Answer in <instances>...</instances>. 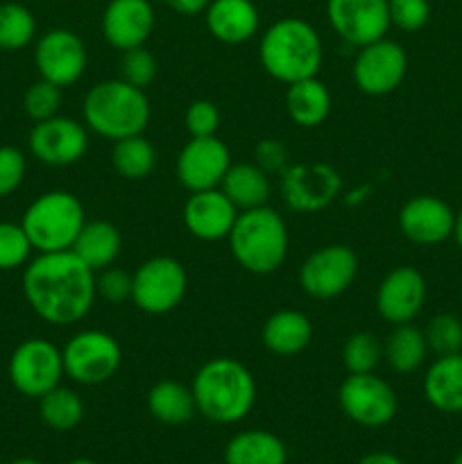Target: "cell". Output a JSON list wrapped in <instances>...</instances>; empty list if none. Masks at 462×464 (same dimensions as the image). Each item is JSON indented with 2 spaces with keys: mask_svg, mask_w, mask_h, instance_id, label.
<instances>
[{
  "mask_svg": "<svg viewBox=\"0 0 462 464\" xmlns=\"http://www.w3.org/2000/svg\"><path fill=\"white\" fill-rule=\"evenodd\" d=\"M23 295L48 324H75L98 297L95 272L72 249L39 254L23 272Z\"/></svg>",
  "mask_w": 462,
  "mask_h": 464,
  "instance_id": "obj_1",
  "label": "cell"
},
{
  "mask_svg": "<svg viewBox=\"0 0 462 464\" xmlns=\"http://www.w3.org/2000/svg\"><path fill=\"white\" fill-rule=\"evenodd\" d=\"M195 406L213 424H238L256 403V381L236 358H211L193 376Z\"/></svg>",
  "mask_w": 462,
  "mask_h": 464,
  "instance_id": "obj_2",
  "label": "cell"
},
{
  "mask_svg": "<svg viewBox=\"0 0 462 464\" xmlns=\"http://www.w3.org/2000/svg\"><path fill=\"white\" fill-rule=\"evenodd\" d=\"M258 59L267 75L284 84H294L317 77L324 62V45L308 21L294 16L279 18L263 32Z\"/></svg>",
  "mask_w": 462,
  "mask_h": 464,
  "instance_id": "obj_3",
  "label": "cell"
},
{
  "mask_svg": "<svg viewBox=\"0 0 462 464\" xmlns=\"http://www.w3.org/2000/svg\"><path fill=\"white\" fill-rule=\"evenodd\" d=\"M84 122L109 140L143 134L149 122V100L143 89L118 80L98 82L84 98Z\"/></svg>",
  "mask_w": 462,
  "mask_h": 464,
  "instance_id": "obj_4",
  "label": "cell"
},
{
  "mask_svg": "<svg viewBox=\"0 0 462 464\" xmlns=\"http://www.w3.org/2000/svg\"><path fill=\"white\" fill-rule=\"evenodd\" d=\"M231 254L252 275H272L288 254V227L274 208L258 207L240 211L229 234Z\"/></svg>",
  "mask_w": 462,
  "mask_h": 464,
  "instance_id": "obj_5",
  "label": "cell"
},
{
  "mask_svg": "<svg viewBox=\"0 0 462 464\" xmlns=\"http://www.w3.org/2000/svg\"><path fill=\"white\" fill-rule=\"evenodd\" d=\"M86 225L84 207L68 190H48L39 195L23 213L21 227L39 254L66 252Z\"/></svg>",
  "mask_w": 462,
  "mask_h": 464,
  "instance_id": "obj_6",
  "label": "cell"
},
{
  "mask_svg": "<svg viewBox=\"0 0 462 464\" xmlns=\"http://www.w3.org/2000/svg\"><path fill=\"white\" fill-rule=\"evenodd\" d=\"M63 372L80 385L107 383L122 365V349L113 335L89 329L72 335L62 349Z\"/></svg>",
  "mask_w": 462,
  "mask_h": 464,
  "instance_id": "obj_7",
  "label": "cell"
},
{
  "mask_svg": "<svg viewBox=\"0 0 462 464\" xmlns=\"http://www.w3.org/2000/svg\"><path fill=\"white\" fill-rule=\"evenodd\" d=\"M188 288V275L177 258L154 256L131 275V302L149 315L175 311Z\"/></svg>",
  "mask_w": 462,
  "mask_h": 464,
  "instance_id": "obj_8",
  "label": "cell"
},
{
  "mask_svg": "<svg viewBox=\"0 0 462 464\" xmlns=\"http://www.w3.org/2000/svg\"><path fill=\"white\" fill-rule=\"evenodd\" d=\"M62 376H66L62 349L50 340H23L9 358V381L23 397L41 399L62 383Z\"/></svg>",
  "mask_w": 462,
  "mask_h": 464,
  "instance_id": "obj_9",
  "label": "cell"
},
{
  "mask_svg": "<svg viewBox=\"0 0 462 464\" xmlns=\"http://www.w3.org/2000/svg\"><path fill=\"white\" fill-rule=\"evenodd\" d=\"M338 403L344 415L362 429L388 426L399 411L394 390L374 372L349 374L338 390Z\"/></svg>",
  "mask_w": 462,
  "mask_h": 464,
  "instance_id": "obj_10",
  "label": "cell"
},
{
  "mask_svg": "<svg viewBox=\"0 0 462 464\" xmlns=\"http://www.w3.org/2000/svg\"><path fill=\"white\" fill-rule=\"evenodd\" d=\"M279 188L294 213H317L338 198L342 179L329 163H290L279 175Z\"/></svg>",
  "mask_w": 462,
  "mask_h": 464,
  "instance_id": "obj_11",
  "label": "cell"
},
{
  "mask_svg": "<svg viewBox=\"0 0 462 464\" xmlns=\"http://www.w3.org/2000/svg\"><path fill=\"white\" fill-rule=\"evenodd\" d=\"M358 276V256L347 245H326L299 267V285L315 299L340 297Z\"/></svg>",
  "mask_w": 462,
  "mask_h": 464,
  "instance_id": "obj_12",
  "label": "cell"
},
{
  "mask_svg": "<svg viewBox=\"0 0 462 464\" xmlns=\"http://www.w3.org/2000/svg\"><path fill=\"white\" fill-rule=\"evenodd\" d=\"M326 18L335 34L349 45H370L388 34V0H326Z\"/></svg>",
  "mask_w": 462,
  "mask_h": 464,
  "instance_id": "obj_13",
  "label": "cell"
},
{
  "mask_svg": "<svg viewBox=\"0 0 462 464\" xmlns=\"http://www.w3.org/2000/svg\"><path fill=\"white\" fill-rule=\"evenodd\" d=\"M408 71L406 50L390 39H379L358 48L353 82L367 95H388L403 82Z\"/></svg>",
  "mask_w": 462,
  "mask_h": 464,
  "instance_id": "obj_14",
  "label": "cell"
},
{
  "mask_svg": "<svg viewBox=\"0 0 462 464\" xmlns=\"http://www.w3.org/2000/svg\"><path fill=\"white\" fill-rule=\"evenodd\" d=\"M86 62H89V57H86L84 41L66 27L48 30L36 41V71L43 80L53 82L59 89L75 84L84 75Z\"/></svg>",
  "mask_w": 462,
  "mask_h": 464,
  "instance_id": "obj_15",
  "label": "cell"
},
{
  "mask_svg": "<svg viewBox=\"0 0 462 464\" xmlns=\"http://www.w3.org/2000/svg\"><path fill=\"white\" fill-rule=\"evenodd\" d=\"M30 152L45 166L63 168L80 161L89 150V136L82 122L72 118L53 116L48 121L34 122L30 131Z\"/></svg>",
  "mask_w": 462,
  "mask_h": 464,
  "instance_id": "obj_16",
  "label": "cell"
},
{
  "mask_svg": "<svg viewBox=\"0 0 462 464\" xmlns=\"http://www.w3.org/2000/svg\"><path fill=\"white\" fill-rule=\"evenodd\" d=\"M231 166L229 148L217 136L190 139L177 159V177L190 193L220 188Z\"/></svg>",
  "mask_w": 462,
  "mask_h": 464,
  "instance_id": "obj_17",
  "label": "cell"
},
{
  "mask_svg": "<svg viewBox=\"0 0 462 464\" xmlns=\"http://www.w3.org/2000/svg\"><path fill=\"white\" fill-rule=\"evenodd\" d=\"M426 299V281L410 266L394 267L380 281L376 293V311L390 324H408L419 315Z\"/></svg>",
  "mask_w": 462,
  "mask_h": 464,
  "instance_id": "obj_18",
  "label": "cell"
},
{
  "mask_svg": "<svg viewBox=\"0 0 462 464\" xmlns=\"http://www.w3.org/2000/svg\"><path fill=\"white\" fill-rule=\"evenodd\" d=\"M154 21L157 16L149 0H109L102 14V34L111 48L125 53L145 45Z\"/></svg>",
  "mask_w": 462,
  "mask_h": 464,
  "instance_id": "obj_19",
  "label": "cell"
},
{
  "mask_svg": "<svg viewBox=\"0 0 462 464\" xmlns=\"http://www.w3.org/2000/svg\"><path fill=\"white\" fill-rule=\"evenodd\" d=\"M456 227L451 207L433 195L408 199L399 211V229L410 243L435 245L447 240Z\"/></svg>",
  "mask_w": 462,
  "mask_h": 464,
  "instance_id": "obj_20",
  "label": "cell"
},
{
  "mask_svg": "<svg viewBox=\"0 0 462 464\" xmlns=\"http://www.w3.org/2000/svg\"><path fill=\"white\" fill-rule=\"evenodd\" d=\"M238 213V208L220 188L197 190L190 193L188 202L184 204V225L190 236L213 243V240L229 238Z\"/></svg>",
  "mask_w": 462,
  "mask_h": 464,
  "instance_id": "obj_21",
  "label": "cell"
},
{
  "mask_svg": "<svg viewBox=\"0 0 462 464\" xmlns=\"http://www.w3.org/2000/svg\"><path fill=\"white\" fill-rule=\"evenodd\" d=\"M204 23L213 39L238 45L256 34L261 27V14L254 0H211L204 9Z\"/></svg>",
  "mask_w": 462,
  "mask_h": 464,
  "instance_id": "obj_22",
  "label": "cell"
},
{
  "mask_svg": "<svg viewBox=\"0 0 462 464\" xmlns=\"http://www.w3.org/2000/svg\"><path fill=\"white\" fill-rule=\"evenodd\" d=\"M261 340L267 352L276 356H297L311 344L313 324L302 311L284 308L272 313L261 331Z\"/></svg>",
  "mask_w": 462,
  "mask_h": 464,
  "instance_id": "obj_23",
  "label": "cell"
},
{
  "mask_svg": "<svg viewBox=\"0 0 462 464\" xmlns=\"http://www.w3.org/2000/svg\"><path fill=\"white\" fill-rule=\"evenodd\" d=\"M424 397L435 411L462 412V353L439 356L424 376Z\"/></svg>",
  "mask_w": 462,
  "mask_h": 464,
  "instance_id": "obj_24",
  "label": "cell"
},
{
  "mask_svg": "<svg viewBox=\"0 0 462 464\" xmlns=\"http://www.w3.org/2000/svg\"><path fill=\"white\" fill-rule=\"evenodd\" d=\"M285 111L294 125L306 127V130L320 127L331 113V93L324 82H320L317 77H308V80L288 84Z\"/></svg>",
  "mask_w": 462,
  "mask_h": 464,
  "instance_id": "obj_25",
  "label": "cell"
},
{
  "mask_svg": "<svg viewBox=\"0 0 462 464\" xmlns=\"http://www.w3.org/2000/svg\"><path fill=\"white\" fill-rule=\"evenodd\" d=\"M288 449L279 435L252 429L236 433L225 447V464H285Z\"/></svg>",
  "mask_w": 462,
  "mask_h": 464,
  "instance_id": "obj_26",
  "label": "cell"
},
{
  "mask_svg": "<svg viewBox=\"0 0 462 464\" xmlns=\"http://www.w3.org/2000/svg\"><path fill=\"white\" fill-rule=\"evenodd\" d=\"M220 190L238 211L265 207L270 199V175L256 163H231Z\"/></svg>",
  "mask_w": 462,
  "mask_h": 464,
  "instance_id": "obj_27",
  "label": "cell"
},
{
  "mask_svg": "<svg viewBox=\"0 0 462 464\" xmlns=\"http://www.w3.org/2000/svg\"><path fill=\"white\" fill-rule=\"evenodd\" d=\"M71 249L93 272L104 270V267H111V263L116 261L118 254H120L122 249L120 231H118L111 222H104V220L86 222V225L82 227L80 234H77L75 243H72Z\"/></svg>",
  "mask_w": 462,
  "mask_h": 464,
  "instance_id": "obj_28",
  "label": "cell"
},
{
  "mask_svg": "<svg viewBox=\"0 0 462 464\" xmlns=\"http://www.w3.org/2000/svg\"><path fill=\"white\" fill-rule=\"evenodd\" d=\"M148 411L166 426H184L197 412L193 390L177 381H159L148 392Z\"/></svg>",
  "mask_w": 462,
  "mask_h": 464,
  "instance_id": "obj_29",
  "label": "cell"
},
{
  "mask_svg": "<svg viewBox=\"0 0 462 464\" xmlns=\"http://www.w3.org/2000/svg\"><path fill=\"white\" fill-rule=\"evenodd\" d=\"M426 352H428V344H426L424 331L412 326L410 322L394 326V331L383 343V361L399 374H412L419 370Z\"/></svg>",
  "mask_w": 462,
  "mask_h": 464,
  "instance_id": "obj_30",
  "label": "cell"
},
{
  "mask_svg": "<svg viewBox=\"0 0 462 464\" xmlns=\"http://www.w3.org/2000/svg\"><path fill=\"white\" fill-rule=\"evenodd\" d=\"M111 166L122 179H145L157 166V150L143 134L127 136L113 143Z\"/></svg>",
  "mask_w": 462,
  "mask_h": 464,
  "instance_id": "obj_31",
  "label": "cell"
},
{
  "mask_svg": "<svg viewBox=\"0 0 462 464\" xmlns=\"http://www.w3.org/2000/svg\"><path fill=\"white\" fill-rule=\"evenodd\" d=\"M39 415L48 429L66 433L77 429L84 420V401L75 390L57 385L39 399Z\"/></svg>",
  "mask_w": 462,
  "mask_h": 464,
  "instance_id": "obj_32",
  "label": "cell"
},
{
  "mask_svg": "<svg viewBox=\"0 0 462 464\" xmlns=\"http://www.w3.org/2000/svg\"><path fill=\"white\" fill-rule=\"evenodd\" d=\"M36 34V18L25 5L3 3L0 5V50L16 53L27 48Z\"/></svg>",
  "mask_w": 462,
  "mask_h": 464,
  "instance_id": "obj_33",
  "label": "cell"
},
{
  "mask_svg": "<svg viewBox=\"0 0 462 464\" xmlns=\"http://www.w3.org/2000/svg\"><path fill=\"white\" fill-rule=\"evenodd\" d=\"M383 361V343L370 331L349 335L342 347V362L349 374H370Z\"/></svg>",
  "mask_w": 462,
  "mask_h": 464,
  "instance_id": "obj_34",
  "label": "cell"
},
{
  "mask_svg": "<svg viewBox=\"0 0 462 464\" xmlns=\"http://www.w3.org/2000/svg\"><path fill=\"white\" fill-rule=\"evenodd\" d=\"M59 107H62V89L43 77L27 86L25 95H23V109H25L27 118H32L34 122L57 116Z\"/></svg>",
  "mask_w": 462,
  "mask_h": 464,
  "instance_id": "obj_35",
  "label": "cell"
},
{
  "mask_svg": "<svg viewBox=\"0 0 462 464\" xmlns=\"http://www.w3.org/2000/svg\"><path fill=\"white\" fill-rule=\"evenodd\" d=\"M32 243L25 229L14 222H0V270H16L30 261Z\"/></svg>",
  "mask_w": 462,
  "mask_h": 464,
  "instance_id": "obj_36",
  "label": "cell"
},
{
  "mask_svg": "<svg viewBox=\"0 0 462 464\" xmlns=\"http://www.w3.org/2000/svg\"><path fill=\"white\" fill-rule=\"evenodd\" d=\"M428 349L438 356H451L462 352V324L453 315H435L424 331Z\"/></svg>",
  "mask_w": 462,
  "mask_h": 464,
  "instance_id": "obj_37",
  "label": "cell"
},
{
  "mask_svg": "<svg viewBox=\"0 0 462 464\" xmlns=\"http://www.w3.org/2000/svg\"><path fill=\"white\" fill-rule=\"evenodd\" d=\"M118 71H120L122 82L136 86V89H145V86L152 84L154 77H157L159 63L145 45H139V48H131L122 53Z\"/></svg>",
  "mask_w": 462,
  "mask_h": 464,
  "instance_id": "obj_38",
  "label": "cell"
},
{
  "mask_svg": "<svg viewBox=\"0 0 462 464\" xmlns=\"http://www.w3.org/2000/svg\"><path fill=\"white\" fill-rule=\"evenodd\" d=\"M390 25L401 32H417L428 23L430 5L428 0H388Z\"/></svg>",
  "mask_w": 462,
  "mask_h": 464,
  "instance_id": "obj_39",
  "label": "cell"
},
{
  "mask_svg": "<svg viewBox=\"0 0 462 464\" xmlns=\"http://www.w3.org/2000/svg\"><path fill=\"white\" fill-rule=\"evenodd\" d=\"M184 125L190 139L216 136L217 130H220V111H217V107L211 100H195L186 109Z\"/></svg>",
  "mask_w": 462,
  "mask_h": 464,
  "instance_id": "obj_40",
  "label": "cell"
},
{
  "mask_svg": "<svg viewBox=\"0 0 462 464\" xmlns=\"http://www.w3.org/2000/svg\"><path fill=\"white\" fill-rule=\"evenodd\" d=\"M25 157L12 145H0V198L16 193L25 179Z\"/></svg>",
  "mask_w": 462,
  "mask_h": 464,
  "instance_id": "obj_41",
  "label": "cell"
},
{
  "mask_svg": "<svg viewBox=\"0 0 462 464\" xmlns=\"http://www.w3.org/2000/svg\"><path fill=\"white\" fill-rule=\"evenodd\" d=\"M95 293L98 297L107 299L109 304H120L131 299V275L118 267H104L95 276Z\"/></svg>",
  "mask_w": 462,
  "mask_h": 464,
  "instance_id": "obj_42",
  "label": "cell"
},
{
  "mask_svg": "<svg viewBox=\"0 0 462 464\" xmlns=\"http://www.w3.org/2000/svg\"><path fill=\"white\" fill-rule=\"evenodd\" d=\"M254 159L267 175H281L290 166V150L276 139H263L254 150Z\"/></svg>",
  "mask_w": 462,
  "mask_h": 464,
  "instance_id": "obj_43",
  "label": "cell"
},
{
  "mask_svg": "<svg viewBox=\"0 0 462 464\" xmlns=\"http://www.w3.org/2000/svg\"><path fill=\"white\" fill-rule=\"evenodd\" d=\"M170 9L184 16H195V14H204L211 0H163Z\"/></svg>",
  "mask_w": 462,
  "mask_h": 464,
  "instance_id": "obj_44",
  "label": "cell"
},
{
  "mask_svg": "<svg viewBox=\"0 0 462 464\" xmlns=\"http://www.w3.org/2000/svg\"><path fill=\"white\" fill-rule=\"evenodd\" d=\"M358 464H403L401 458H397L394 453H388V451H374V453H367V456H362Z\"/></svg>",
  "mask_w": 462,
  "mask_h": 464,
  "instance_id": "obj_45",
  "label": "cell"
},
{
  "mask_svg": "<svg viewBox=\"0 0 462 464\" xmlns=\"http://www.w3.org/2000/svg\"><path fill=\"white\" fill-rule=\"evenodd\" d=\"M453 234H456L457 245H460V247H462V211L457 213V218H456V227H453Z\"/></svg>",
  "mask_w": 462,
  "mask_h": 464,
  "instance_id": "obj_46",
  "label": "cell"
},
{
  "mask_svg": "<svg viewBox=\"0 0 462 464\" xmlns=\"http://www.w3.org/2000/svg\"><path fill=\"white\" fill-rule=\"evenodd\" d=\"M9 464H43V462L34 460V458H18V460H12Z\"/></svg>",
  "mask_w": 462,
  "mask_h": 464,
  "instance_id": "obj_47",
  "label": "cell"
},
{
  "mask_svg": "<svg viewBox=\"0 0 462 464\" xmlns=\"http://www.w3.org/2000/svg\"><path fill=\"white\" fill-rule=\"evenodd\" d=\"M68 464H98V462L89 460V458H77V460H71Z\"/></svg>",
  "mask_w": 462,
  "mask_h": 464,
  "instance_id": "obj_48",
  "label": "cell"
},
{
  "mask_svg": "<svg viewBox=\"0 0 462 464\" xmlns=\"http://www.w3.org/2000/svg\"><path fill=\"white\" fill-rule=\"evenodd\" d=\"M451 464H462V451L460 453H457V456L456 458H453V462Z\"/></svg>",
  "mask_w": 462,
  "mask_h": 464,
  "instance_id": "obj_49",
  "label": "cell"
}]
</instances>
